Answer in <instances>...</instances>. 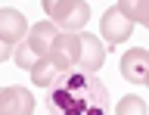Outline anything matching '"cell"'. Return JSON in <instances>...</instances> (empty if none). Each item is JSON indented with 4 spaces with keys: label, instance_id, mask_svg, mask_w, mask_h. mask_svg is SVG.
Wrapping results in <instances>:
<instances>
[{
    "label": "cell",
    "instance_id": "obj_9",
    "mask_svg": "<svg viewBox=\"0 0 149 115\" xmlns=\"http://www.w3.org/2000/svg\"><path fill=\"white\" fill-rule=\"evenodd\" d=\"M121 75L130 84H146L149 81V50H143V47L127 50L121 56Z\"/></svg>",
    "mask_w": 149,
    "mask_h": 115
},
{
    "label": "cell",
    "instance_id": "obj_4",
    "mask_svg": "<svg viewBox=\"0 0 149 115\" xmlns=\"http://www.w3.org/2000/svg\"><path fill=\"white\" fill-rule=\"evenodd\" d=\"M100 34H102L106 44H124V40L134 34V22H130L118 6H112V10L102 13V19H100Z\"/></svg>",
    "mask_w": 149,
    "mask_h": 115
},
{
    "label": "cell",
    "instance_id": "obj_14",
    "mask_svg": "<svg viewBox=\"0 0 149 115\" xmlns=\"http://www.w3.org/2000/svg\"><path fill=\"white\" fill-rule=\"evenodd\" d=\"M146 87H149V81H146Z\"/></svg>",
    "mask_w": 149,
    "mask_h": 115
},
{
    "label": "cell",
    "instance_id": "obj_12",
    "mask_svg": "<svg viewBox=\"0 0 149 115\" xmlns=\"http://www.w3.org/2000/svg\"><path fill=\"white\" fill-rule=\"evenodd\" d=\"M115 115H146V103H143L137 93H127V96H121V100H118Z\"/></svg>",
    "mask_w": 149,
    "mask_h": 115
},
{
    "label": "cell",
    "instance_id": "obj_10",
    "mask_svg": "<svg viewBox=\"0 0 149 115\" xmlns=\"http://www.w3.org/2000/svg\"><path fill=\"white\" fill-rule=\"evenodd\" d=\"M62 68L56 66L53 59H37V66L31 68V81H34L37 87H56L59 81H62Z\"/></svg>",
    "mask_w": 149,
    "mask_h": 115
},
{
    "label": "cell",
    "instance_id": "obj_7",
    "mask_svg": "<svg viewBox=\"0 0 149 115\" xmlns=\"http://www.w3.org/2000/svg\"><path fill=\"white\" fill-rule=\"evenodd\" d=\"M78 50H81V34L62 31V34H59V40H56V47H53V53H50V59H53L56 66L68 75V72H74V68H78Z\"/></svg>",
    "mask_w": 149,
    "mask_h": 115
},
{
    "label": "cell",
    "instance_id": "obj_13",
    "mask_svg": "<svg viewBox=\"0 0 149 115\" xmlns=\"http://www.w3.org/2000/svg\"><path fill=\"white\" fill-rule=\"evenodd\" d=\"M13 59H16V66H19V68L31 72V68L37 66V59H40V56H37L34 50H31V44H28V40H22V44L16 47V56H13Z\"/></svg>",
    "mask_w": 149,
    "mask_h": 115
},
{
    "label": "cell",
    "instance_id": "obj_15",
    "mask_svg": "<svg viewBox=\"0 0 149 115\" xmlns=\"http://www.w3.org/2000/svg\"><path fill=\"white\" fill-rule=\"evenodd\" d=\"M146 28H149V25H146Z\"/></svg>",
    "mask_w": 149,
    "mask_h": 115
},
{
    "label": "cell",
    "instance_id": "obj_1",
    "mask_svg": "<svg viewBox=\"0 0 149 115\" xmlns=\"http://www.w3.org/2000/svg\"><path fill=\"white\" fill-rule=\"evenodd\" d=\"M47 106L53 115H109V90L90 72H68L50 90Z\"/></svg>",
    "mask_w": 149,
    "mask_h": 115
},
{
    "label": "cell",
    "instance_id": "obj_3",
    "mask_svg": "<svg viewBox=\"0 0 149 115\" xmlns=\"http://www.w3.org/2000/svg\"><path fill=\"white\" fill-rule=\"evenodd\" d=\"M28 31L31 28H28L25 16H22L19 10L3 6V10H0V56L3 59L16 56V47L28 38Z\"/></svg>",
    "mask_w": 149,
    "mask_h": 115
},
{
    "label": "cell",
    "instance_id": "obj_6",
    "mask_svg": "<svg viewBox=\"0 0 149 115\" xmlns=\"http://www.w3.org/2000/svg\"><path fill=\"white\" fill-rule=\"evenodd\" d=\"M59 34H62V28H59L56 22H37V25H31V31H28L25 40L31 44V50H34L40 59H50V53H53Z\"/></svg>",
    "mask_w": 149,
    "mask_h": 115
},
{
    "label": "cell",
    "instance_id": "obj_8",
    "mask_svg": "<svg viewBox=\"0 0 149 115\" xmlns=\"http://www.w3.org/2000/svg\"><path fill=\"white\" fill-rule=\"evenodd\" d=\"M34 112V96L28 93V87L9 84L0 93V115H31Z\"/></svg>",
    "mask_w": 149,
    "mask_h": 115
},
{
    "label": "cell",
    "instance_id": "obj_11",
    "mask_svg": "<svg viewBox=\"0 0 149 115\" xmlns=\"http://www.w3.org/2000/svg\"><path fill=\"white\" fill-rule=\"evenodd\" d=\"M115 6H118L134 25H137V22L140 25H149V0H118Z\"/></svg>",
    "mask_w": 149,
    "mask_h": 115
},
{
    "label": "cell",
    "instance_id": "obj_2",
    "mask_svg": "<svg viewBox=\"0 0 149 115\" xmlns=\"http://www.w3.org/2000/svg\"><path fill=\"white\" fill-rule=\"evenodd\" d=\"M44 13L50 16V22L72 34H81L90 19V6L84 0H44Z\"/></svg>",
    "mask_w": 149,
    "mask_h": 115
},
{
    "label": "cell",
    "instance_id": "obj_5",
    "mask_svg": "<svg viewBox=\"0 0 149 115\" xmlns=\"http://www.w3.org/2000/svg\"><path fill=\"white\" fill-rule=\"evenodd\" d=\"M106 62V47L96 34H84L81 31V50H78V72H90L96 75Z\"/></svg>",
    "mask_w": 149,
    "mask_h": 115
}]
</instances>
